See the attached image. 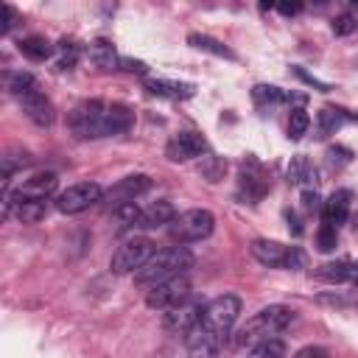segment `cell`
Instances as JSON below:
<instances>
[{
  "instance_id": "cell-1",
  "label": "cell",
  "mask_w": 358,
  "mask_h": 358,
  "mask_svg": "<svg viewBox=\"0 0 358 358\" xmlns=\"http://www.w3.org/2000/svg\"><path fill=\"white\" fill-rule=\"evenodd\" d=\"M193 266V255L187 246H168L151 255V260L134 274V285L151 291L154 285H162L168 280L185 277V271Z\"/></svg>"
},
{
  "instance_id": "cell-2",
  "label": "cell",
  "mask_w": 358,
  "mask_h": 358,
  "mask_svg": "<svg viewBox=\"0 0 358 358\" xmlns=\"http://www.w3.org/2000/svg\"><path fill=\"white\" fill-rule=\"evenodd\" d=\"M291 322H294V310L288 305H268V308L257 310L252 319H246V324L238 327L232 344L241 350L243 347L252 350L255 344H260L266 338H277V333H282Z\"/></svg>"
},
{
  "instance_id": "cell-3",
  "label": "cell",
  "mask_w": 358,
  "mask_h": 358,
  "mask_svg": "<svg viewBox=\"0 0 358 358\" xmlns=\"http://www.w3.org/2000/svg\"><path fill=\"white\" fill-rule=\"evenodd\" d=\"M106 115H109V101H81L73 112H70V129L78 140H98V137H109L106 131Z\"/></svg>"
},
{
  "instance_id": "cell-4",
  "label": "cell",
  "mask_w": 358,
  "mask_h": 358,
  "mask_svg": "<svg viewBox=\"0 0 358 358\" xmlns=\"http://www.w3.org/2000/svg\"><path fill=\"white\" fill-rule=\"evenodd\" d=\"M154 252H157V246H154L151 238L134 235V238H129V241H123V243L117 246V252H115L112 260H109V268H112L115 274H137V271L151 260Z\"/></svg>"
},
{
  "instance_id": "cell-5",
  "label": "cell",
  "mask_w": 358,
  "mask_h": 358,
  "mask_svg": "<svg viewBox=\"0 0 358 358\" xmlns=\"http://www.w3.org/2000/svg\"><path fill=\"white\" fill-rule=\"evenodd\" d=\"M213 227H215L213 213L196 207V210L179 213V215L168 224V235H171V241H176V243L182 246V243H193V241L207 238V235L213 232Z\"/></svg>"
},
{
  "instance_id": "cell-6",
  "label": "cell",
  "mask_w": 358,
  "mask_h": 358,
  "mask_svg": "<svg viewBox=\"0 0 358 358\" xmlns=\"http://www.w3.org/2000/svg\"><path fill=\"white\" fill-rule=\"evenodd\" d=\"M98 201H103V190L98 182H76L56 196V210L64 215H78V213L95 207Z\"/></svg>"
},
{
  "instance_id": "cell-7",
  "label": "cell",
  "mask_w": 358,
  "mask_h": 358,
  "mask_svg": "<svg viewBox=\"0 0 358 358\" xmlns=\"http://www.w3.org/2000/svg\"><path fill=\"white\" fill-rule=\"evenodd\" d=\"M238 316H241V299L235 294H221V296H215V299L207 302L204 316H201V324L210 327V330H215V333L229 336L232 327H235V322H238Z\"/></svg>"
},
{
  "instance_id": "cell-8",
  "label": "cell",
  "mask_w": 358,
  "mask_h": 358,
  "mask_svg": "<svg viewBox=\"0 0 358 358\" xmlns=\"http://www.w3.org/2000/svg\"><path fill=\"white\" fill-rule=\"evenodd\" d=\"M193 296V288H190V280L187 277H176V280H168L162 285H154L151 291H145V305L151 310H171L182 302H187Z\"/></svg>"
},
{
  "instance_id": "cell-9",
  "label": "cell",
  "mask_w": 358,
  "mask_h": 358,
  "mask_svg": "<svg viewBox=\"0 0 358 358\" xmlns=\"http://www.w3.org/2000/svg\"><path fill=\"white\" fill-rule=\"evenodd\" d=\"M204 308H207V302H201V299L190 296L187 302H182V305H176V308H171V310H165V313H162V327H165L168 333L187 336V333L201 322Z\"/></svg>"
},
{
  "instance_id": "cell-10",
  "label": "cell",
  "mask_w": 358,
  "mask_h": 358,
  "mask_svg": "<svg viewBox=\"0 0 358 358\" xmlns=\"http://www.w3.org/2000/svg\"><path fill=\"white\" fill-rule=\"evenodd\" d=\"M227 338H229V336L215 333V330H210V327H204V324L199 322V324L185 336L187 358H215V355L224 350Z\"/></svg>"
},
{
  "instance_id": "cell-11",
  "label": "cell",
  "mask_w": 358,
  "mask_h": 358,
  "mask_svg": "<svg viewBox=\"0 0 358 358\" xmlns=\"http://www.w3.org/2000/svg\"><path fill=\"white\" fill-rule=\"evenodd\" d=\"M148 187H151V176H145V173H131V176L115 182V185L103 193V201L109 204V210H117V207H123V204L137 201V196H143Z\"/></svg>"
},
{
  "instance_id": "cell-12",
  "label": "cell",
  "mask_w": 358,
  "mask_h": 358,
  "mask_svg": "<svg viewBox=\"0 0 358 358\" xmlns=\"http://www.w3.org/2000/svg\"><path fill=\"white\" fill-rule=\"evenodd\" d=\"M207 151V143L201 134L196 131H179L173 134L168 143H165V157L171 162H187V159H196Z\"/></svg>"
},
{
  "instance_id": "cell-13",
  "label": "cell",
  "mask_w": 358,
  "mask_h": 358,
  "mask_svg": "<svg viewBox=\"0 0 358 358\" xmlns=\"http://www.w3.org/2000/svg\"><path fill=\"white\" fill-rule=\"evenodd\" d=\"M56 185H59L56 173L45 171V173L28 176L17 190H8V193H11V199H48V196L56 190Z\"/></svg>"
},
{
  "instance_id": "cell-14",
  "label": "cell",
  "mask_w": 358,
  "mask_h": 358,
  "mask_svg": "<svg viewBox=\"0 0 358 358\" xmlns=\"http://www.w3.org/2000/svg\"><path fill=\"white\" fill-rule=\"evenodd\" d=\"M173 218H176V210H173V204L162 199V201H154V204L143 207L131 229H157V227H168Z\"/></svg>"
},
{
  "instance_id": "cell-15",
  "label": "cell",
  "mask_w": 358,
  "mask_h": 358,
  "mask_svg": "<svg viewBox=\"0 0 358 358\" xmlns=\"http://www.w3.org/2000/svg\"><path fill=\"white\" fill-rule=\"evenodd\" d=\"M249 252H252V257H255L260 266H268V268H285L288 246H282V243H277V241L257 238V241H252Z\"/></svg>"
},
{
  "instance_id": "cell-16",
  "label": "cell",
  "mask_w": 358,
  "mask_h": 358,
  "mask_svg": "<svg viewBox=\"0 0 358 358\" xmlns=\"http://www.w3.org/2000/svg\"><path fill=\"white\" fill-rule=\"evenodd\" d=\"M20 106H22V112H25L36 126H42V129H48V126L53 123V103L45 98L42 90H34V92L22 95V98H20Z\"/></svg>"
},
{
  "instance_id": "cell-17",
  "label": "cell",
  "mask_w": 358,
  "mask_h": 358,
  "mask_svg": "<svg viewBox=\"0 0 358 358\" xmlns=\"http://www.w3.org/2000/svg\"><path fill=\"white\" fill-rule=\"evenodd\" d=\"M350 204H352V193L350 190H333L327 196V201H322V221L324 224H344L350 215Z\"/></svg>"
},
{
  "instance_id": "cell-18",
  "label": "cell",
  "mask_w": 358,
  "mask_h": 358,
  "mask_svg": "<svg viewBox=\"0 0 358 358\" xmlns=\"http://www.w3.org/2000/svg\"><path fill=\"white\" fill-rule=\"evenodd\" d=\"M87 56H90L92 67H98V70H103V73H109V70H117V67H120V56H117L115 45H112L109 39H103V36H98V39H92V42H90Z\"/></svg>"
},
{
  "instance_id": "cell-19",
  "label": "cell",
  "mask_w": 358,
  "mask_h": 358,
  "mask_svg": "<svg viewBox=\"0 0 358 358\" xmlns=\"http://www.w3.org/2000/svg\"><path fill=\"white\" fill-rule=\"evenodd\" d=\"M143 87L148 95H157V98H190L193 95V84H182L171 78H145Z\"/></svg>"
},
{
  "instance_id": "cell-20",
  "label": "cell",
  "mask_w": 358,
  "mask_h": 358,
  "mask_svg": "<svg viewBox=\"0 0 358 358\" xmlns=\"http://www.w3.org/2000/svg\"><path fill=\"white\" fill-rule=\"evenodd\" d=\"M313 277L322 280V282H330V285L347 282V280H352V263H347V260H330V263H322V266L313 268Z\"/></svg>"
},
{
  "instance_id": "cell-21",
  "label": "cell",
  "mask_w": 358,
  "mask_h": 358,
  "mask_svg": "<svg viewBox=\"0 0 358 358\" xmlns=\"http://www.w3.org/2000/svg\"><path fill=\"white\" fill-rule=\"evenodd\" d=\"M17 50H20L25 59H31V62H45V59H50L53 45H50L45 36L31 34V36H22V39L17 42Z\"/></svg>"
},
{
  "instance_id": "cell-22",
  "label": "cell",
  "mask_w": 358,
  "mask_h": 358,
  "mask_svg": "<svg viewBox=\"0 0 358 358\" xmlns=\"http://www.w3.org/2000/svg\"><path fill=\"white\" fill-rule=\"evenodd\" d=\"M288 182L294 185H316V168L310 165L308 157H294L291 165H288Z\"/></svg>"
},
{
  "instance_id": "cell-23",
  "label": "cell",
  "mask_w": 358,
  "mask_h": 358,
  "mask_svg": "<svg viewBox=\"0 0 358 358\" xmlns=\"http://www.w3.org/2000/svg\"><path fill=\"white\" fill-rule=\"evenodd\" d=\"M187 42H190L193 48L204 50V53L218 56V59H235V53H232V50H229L224 42H218L215 36H207V34H190V36H187Z\"/></svg>"
},
{
  "instance_id": "cell-24",
  "label": "cell",
  "mask_w": 358,
  "mask_h": 358,
  "mask_svg": "<svg viewBox=\"0 0 358 358\" xmlns=\"http://www.w3.org/2000/svg\"><path fill=\"white\" fill-rule=\"evenodd\" d=\"M341 120H344V112H341V109L324 106V109L316 115V131H319V137H330V134H336V129L341 126Z\"/></svg>"
},
{
  "instance_id": "cell-25",
  "label": "cell",
  "mask_w": 358,
  "mask_h": 358,
  "mask_svg": "<svg viewBox=\"0 0 358 358\" xmlns=\"http://www.w3.org/2000/svg\"><path fill=\"white\" fill-rule=\"evenodd\" d=\"M34 90H39V81H36L31 73H22V70H20V73H11V76H8V92H11L17 101H20L22 95L34 92Z\"/></svg>"
},
{
  "instance_id": "cell-26",
  "label": "cell",
  "mask_w": 358,
  "mask_h": 358,
  "mask_svg": "<svg viewBox=\"0 0 358 358\" xmlns=\"http://www.w3.org/2000/svg\"><path fill=\"white\" fill-rule=\"evenodd\" d=\"M246 358H285V341L282 338H266L249 350Z\"/></svg>"
},
{
  "instance_id": "cell-27",
  "label": "cell",
  "mask_w": 358,
  "mask_h": 358,
  "mask_svg": "<svg viewBox=\"0 0 358 358\" xmlns=\"http://www.w3.org/2000/svg\"><path fill=\"white\" fill-rule=\"evenodd\" d=\"M252 101L260 103V106H268V103H280V101H288V95L280 90V87H271V84H257L252 90Z\"/></svg>"
},
{
  "instance_id": "cell-28",
  "label": "cell",
  "mask_w": 358,
  "mask_h": 358,
  "mask_svg": "<svg viewBox=\"0 0 358 358\" xmlns=\"http://www.w3.org/2000/svg\"><path fill=\"white\" fill-rule=\"evenodd\" d=\"M308 126H310V117H308V112L305 109H291V115H288V137L291 140H299V137H305L308 134Z\"/></svg>"
},
{
  "instance_id": "cell-29",
  "label": "cell",
  "mask_w": 358,
  "mask_h": 358,
  "mask_svg": "<svg viewBox=\"0 0 358 358\" xmlns=\"http://www.w3.org/2000/svg\"><path fill=\"white\" fill-rule=\"evenodd\" d=\"M336 241H338L336 227L322 221V227L316 229V246H319V252H333L336 249Z\"/></svg>"
},
{
  "instance_id": "cell-30",
  "label": "cell",
  "mask_w": 358,
  "mask_h": 358,
  "mask_svg": "<svg viewBox=\"0 0 358 358\" xmlns=\"http://www.w3.org/2000/svg\"><path fill=\"white\" fill-rule=\"evenodd\" d=\"M140 204L137 201H131V204H123V207H117V210H112V215H115V221L120 224V227H126V229H131L134 227V221H137V215H140Z\"/></svg>"
},
{
  "instance_id": "cell-31",
  "label": "cell",
  "mask_w": 358,
  "mask_h": 358,
  "mask_svg": "<svg viewBox=\"0 0 358 358\" xmlns=\"http://www.w3.org/2000/svg\"><path fill=\"white\" fill-rule=\"evenodd\" d=\"M76 59H78V48L73 42H62L59 45V62H56V67L59 70H70L76 64Z\"/></svg>"
},
{
  "instance_id": "cell-32",
  "label": "cell",
  "mask_w": 358,
  "mask_h": 358,
  "mask_svg": "<svg viewBox=\"0 0 358 358\" xmlns=\"http://www.w3.org/2000/svg\"><path fill=\"white\" fill-rule=\"evenodd\" d=\"M355 28H358V20H355L352 14H338V17L333 20V34H336V36H350Z\"/></svg>"
},
{
  "instance_id": "cell-33",
  "label": "cell",
  "mask_w": 358,
  "mask_h": 358,
  "mask_svg": "<svg viewBox=\"0 0 358 358\" xmlns=\"http://www.w3.org/2000/svg\"><path fill=\"white\" fill-rule=\"evenodd\" d=\"M302 207H305L308 213H313V210H322V199H319L316 187H305V190H302Z\"/></svg>"
},
{
  "instance_id": "cell-34",
  "label": "cell",
  "mask_w": 358,
  "mask_h": 358,
  "mask_svg": "<svg viewBox=\"0 0 358 358\" xmlns=\"http://www.w3.org/2000/svg\"><path fill=\"white\" fill-rule=\"evenodd\" d=\"M305 266V252L299 249V246H288V257H285V268H291V271H296V268H302Z\"/></svg>"
},
{
  "instance_id": "cell-35",
  "label": "cell",
  "mask_w": 358,
  "mask_h": 358,
  "mask_svg": "<svg viewBox=\"0 0 358 358\" xmlns=\"http://www.w3.org/2000/svg\"><path fill=\"white\" fill-rule=\"evenodd\" d=\"M0 11H3V20H0V34H8V28L14 25V20H17V11L8 6V3H3L0 6Z\"/></svg>"
},
{
  "instance_id": "cell-36",
  "label": "cell",
  "mask_w": 358,
  "mask_h": 358,
  "mask_svg": "<svg viewBox=\"0 0 358 358\" xmlns=\"http://www.w3.org/2000/svg\"><path fill=\"white\" fill-rule=\"evenodd\" d=\"M291 358H327V350H324V347H313V344H310V347H302L299 352H294Z\"/></svg>"
},
{
  "instance_id": "cell-37",
  "label": "cell",
  "mask_w": 358,
  "mask_h": 358,
  "mask_svg": "<svg viewBox=\"0 0 358 358\" xmlns=\"http://www.w3.org/2000/svg\"><path fill=\"white\" fill-rule=\"evenodd\" d=\"M294 73H296V76H299V78H302V81H308V84H310V87H319V90H322V92H327V90H330V87H327V84H322V81H319V78H313V76H308V73H305V70H302V67H294Z\"/></svg>"
},
{
  "instance_id": "cell-38",
  "label": "cell",
  "mask_w": 358,
  "mask_h": 358,
  "mask_svg": "<svg viewBox=\"0 0 358 358\" xmlns=\"http://www.w3.org/2000/svg\"><path fill=\"white\" fill-rule=\"evenodd\" d=\"M120 64H123V70H129V73H145V70H148L143 62H137V59H126V56L120 59Z\"/></svg>"
},
{
  "instance_id": "cell-39",
  "label": "cell",
  "mask_w": 358,
  "mask_h": 358,
  "mask_svg": "<svg viewBox=\"0 0 358 358\" xmlns=\"http://www.w3.org/2000/svg\"><path fill=\"white\" fill-rule=\"evenodd\" d=\"M277 8H280V14L288 17V14H296V11H299V3H280Z\"/></svg>"
}]
</instances>
